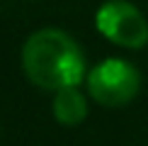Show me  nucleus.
<instances>
[{
    "label": "nucleus",
    "instance_id": "nucleus-1",
    "mask_svg": "<svg viewBox=\"0 0 148 146\" xmlns=\"http://www.w3.org/2000/svg\"><path fill=\"white\" fill-rule=\"evenodd\" d=\"M22 68L36 88L58 93L78 88L85 78V56L68 32L46 27L29 34L22 46Z\"/></svg>",
    "mask_w": 148,
    "mask_h": 146
},
{
    "label": "nucleus",
    "instance_id": "nucleus-2",
    "mask_svg": "<svg viewBox=\"0 0 148 146\" xmlns=\"http://www.w3.org/2000/svg\"><path fill=\"white\" fill-rule=\"evenodd\" d=\"M141 73L124 59H104L88 73V93L104 107H121L136 97Z\"/></svg>",
    "mask_w": 148,
    "mask_h": 146
},
{
    "label": "nucleus",
    "instance_id": "nucleus-3",
    "mask_svg": "<svg viewBox=\"0 0 148 146\" xmlns=\"http://www.w3.org/2000/svg\"><path fill=\"white\" fill-rule=\"evenodd\" d=\"M95 27L107 41L124 49L148 44V22L136 5L126 0H107L95 15Z\"/></svg>",
    "mask_w": 148,
    "mask_h": 146
},
{
    "label": "nucleus",
    "instance_id": "nucleus-4",
    "mask_svg": "<svg viewBox=\"0 0 148 146\" xmlns=\"http://www.w3.org/2000/svg\"><path fill=\"white\" fill-rule=\"evenodd\" d=\"M51 110H53L56 122L66 127H75L88 117V100L78 88H63L53 95Z\"/></svg>",
    "mask_w": 148,
    "mask_h": 146
}]
</instances>
